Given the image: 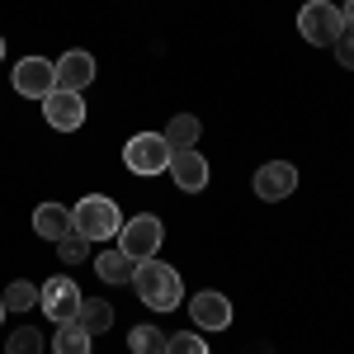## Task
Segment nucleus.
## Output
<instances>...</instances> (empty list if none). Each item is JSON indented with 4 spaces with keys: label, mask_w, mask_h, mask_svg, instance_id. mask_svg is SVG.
<instances>
[{
    "label": "nucleus",
    "mask_w": 354,
    "mask_h": 354,
    "mask_svg": "<svg viewBox=\"0 0 354 354\" xmlns=\"http://www.w3.org/2000/svg\"><path fill=\"white\" fill-rule=\"evenodd\" d=\"M0 302H5V312H28V307H38V283L15 279V283L0 293Z\"/></svg>",
    "instance_id": "obj_18"
},
{
    "label": "nucleus",
    "mask_w": 354,
    "mask_h": 354,
    "mask_svg": "<svg viewBox=\"0 0 354 354\" xmlns=\"http://www.w3.org/2000/svg\"><path fill=\"white\" fill-rule=\"evenodd\" d=\"M133 288L151 312H175L185 302V283H180V274L170 270L165 260H142L133 274Z\"/></svg>",
    "instance_id": "obj_1"
},
{
    "label": "nucleus",
    "mask_w": 354,
    "mask_h": 354,
    "mask_svg": "<svg viewBox=\"0 0 354 354\" xmlns=\"http://www.w3.org/2000/svg\"><path fill=\"white\" fill-rule=\"evenodd\" d=\"M198 133H203V123L194 118V113H175L170 123H165V142H170V151H194V142H198Z\"/></svg>",
    "instance_id": "obj_15"
},
{
    "label": "nucleus",
    "mask_w": 354,
    "mask_h": 354,
    "mask_svg": "<svg viewBox=\"0 0 354 354\" xmlns=\"http://www.w3.org/2000/svg\"><path fill=\"white\" fill-rule=\"evenodd\" d=\"M33 232H38L43 241H62L66 232H76V227H71V208H66V203H38V208H33Z\"/></svg>",
    "instance_id": "obj_13"
},
{
    "label": "nucleus",
    "mask_w": 354,
    "mask_h": 354,
    "mask_svg": "<svg viewBox=\"0 0 354 354\" xmlns=\"http://www.w3.org/2000/svg\"><path fill=\"white\" fill-rule=\"evenodd\" d=\"M57 66V90H76L81 95L85 85L95 81V57L85 53V48H71V53L62 57V62H53Z\"/></svg>",
    "instance_id": "obj_12"
},
{
    "label": "nucleus",
    "mask_w": 354,
    "mask_h": 354,
    "mask_svg": "<svg viewBox=\"0 0 354 354\" xmlns=\"http://www.w3.org/2000/svg\"><path fill=\"white\" fill-rule=\"evenodd\" d=\"M170 180L185 194L208 189V161H203V151H198V147H194V151H175V156H170Z\"/></svg>",
    "instance_id": "obj_11"
},
{
    "label": "nucleus",
    "mask_w": 354,
    "mask_h": 354,
    "mask_svg": "<svg viewBox=\"0 0 354 354\" xmlns=\"http://www.w3.org/2000/svg\"><path fill=\"white\" fill-rule=\"evenodd\" d=\"M298 33L312 43V48H335V38L345 33L340 24V10L330 5V0H307L298 15Z\"/></svg>",
    "instance_id": "obj_6"
},
{
    "label": "nucleus",
    "mask_w": 354,
    "mask_h": 354,
    "mask_svg": "<svg viewBox=\"0 0 354 354\" xmlns=\"http://www.w3.org/2000/svg\"><path fill=\"white\" fill-rule=\"evenodd\" d=\"M0 322H5V302H0Z\"/></svg>",
    "instance_id": "obj_26"
},
{
    "label": "nucleus",
    "mask_w": 354,
    "mask_h": 354,
    "mask_svg": "<svg viewBox=\"0 0 354 354\" xmlns=\"http://www.w3.org/2000/svg\"><path fill=\"white\" fill-rule=\"evenodd\" d=\"M57 260H62V265H81V260H90V241H85L81 232H66V236L57 241Z\"/></svg>",
    "instance_id": "obj_20"
},
{
    "label": "nucleus",
    "mask_w": 354,
    "mask_h": 354,
    "mask_svg": "<svg viewBox=\"0 0 354 354\" xmlns=\"http://www.w3.org/2000/svg\"><path fill=\"white\" fill-rule=\"evenodd\" d=\"M15 90L24 95V100H48L57 90V66L48 62V57H24L19 66H15Z\"/></svg>",
    "instance_id": "obj_7"
},
{
    "label": "nucleus",
    "mask_w": 354,
    "mask_h": 354,
    "mask_svg": "<svg viewBox=\"0 0 354 354\" xmlns=\"http://www.w3.org/2000/svg\"><path fill=\"white\" fill-rule=\"evenodd\" d=\"M76 326H85L90 335H100V330L113 326V307L104 298H85L81 302V317H76Z\"/></svg>",
    "instance_id": "obj_16"
},
{
    "label": "nucleus",
    "mask_w": 354,
    "mask_h": 354,
    "mask_svg": "<svg viewBox=\"0 0 354 354\" xmlns=\"http://www.w3.org/2000/svg\"><path fill=\"white\" fill-rule=\"evenodd\" d=\"M170 142H165L161 133H137V137H128L123 142V165L133 170V175H161V170H170Z\"/></svg>",
    "instance_id": "obj_4"
},
{
    "label": "nucleus",
    "mask_w": 354,
    "mask_h": 354,
    "mask_svg": "<svg viewBox=\"0 0 354 354\" xmlns=\"http://www.w3.org/2000/svg\"><path fill=\"white\" fill-rule=\"evenodd\" d=\"M165 330H156V326H133L128 330V350L133 354H165Z\"/></svg>",
    "instance_id": "obj_19"
},
{
    "label": "nucleus",
    "mask_w": 354,
    "mask_h": 354,
    "mask_svg": "<svg viewBox=\"0 0 354 354\" xmlns=\"http://www.w3.org/2000/svg\"><path fill=\"white\" fill-rule=\"evenodd\" d=\"M95 274H100L109 288H118V283H133L137 260H133V255H123V250H104V255H95Z\"/></svg>",
    "instance_id": "obj_14"
},
{
    "label": "nucleus",
    "mask_w": 354,
    "mask_h": 354,
    "mask_svg": "<svg viewBox=\"0 0 354 354\" xmlns=\"http://www.w3.org/2000/svg\"><path fill=\"white\" fill-rule=\"evenodd\" d=\"M293 189H298V170L288 161H265L255 170V194H260L265 203H279V198H288Z\"/></svg>",
    "instance_id": "obj_10"
},
{
    "label": "nucleus",
    "mask_w": 354,
    "mask_h": 354,
    "mask_svg": "<svg viewBox=\"0 0 354 354\" xmlns=\"http://www.w3.org/2000/svg\"><path fill=\"white\" fill-rule=\"evenodd\" d=\"M302 5H307V0H302Z\"/></svg>",
    "instance_id": "obj_27"
},
{
    "label": "nucleus",
    "mask_w": 354,
    "mask_h": 354,
    "mask_svg": "<svg viewBox=\"0 0 354 354\" xmlns=\"http://www.w3.org/2000/svg\"><path fill=\"white\" fill-rule=\"evenodd\" d=\"M340 24H345V33H354V0L340 5Z\"/></svg>",
    "instance_id": "obj_24"
},
{
    "label": "nucleus",
    "mask_w": 354,
    "mask_h": 354,
    "mask_svg": "<svg viewBox=\"0 0 354 354\" xmlns=\"http://www.w3.org/2000/svg\"><path fill=\"white\" fill-rule=\"evenodd\" d=\"M189 322L198 330H227L232 326V302H227V293H218V288L194 293L189 298Z\"/></svg>",
    "instance_id": "obj_8"
},
{
    "label": "nucleus",
    "mask_w": 354,
    "mask_h": 354,
    "mask_svg": "<svg viewBox=\"0 0 354 354\" xmlns=\"http://www.w3.org/2000/svg\"><path fill=\"white\" fill-rule=\"evenodd\" d=\"M165 354H208V340L198 330H180V335L165 340Z\"/></svg>",
    "instance_id": "obj_22"
},
{
    "label": "nucleus",
    "mask_w": 354,
    "mask_h": 354,
    "mask_svg": "<svg viewBox=\"0 0 354 354\" xmlns=\"http://www.w3.org/2000/svg\"><path fill=\"white\" fill-rule=\"evenodd\" d=\"M0 62H5V38H0Z\"/></svg>",
    "instance_id": "obj_25"
},
{
    "label": "nucleus",
    "mask_w": 354,
    "mask_h": 354,
    "mask_svg": "<svg viewBox=\"0 0 354 354\" xmlns=\"http://www.w3.org/2000/svg\"><path fill=\"white\" fill-rule=\"evenodd\" d=\"M90 340H95V335H90L85 326H76V322H71V326H62V330H57L53 354H90Z\"/></svg>",
    "instance_id": "obj_17"
},
{
    "label": "nucleus",
    "mask_w": 354,
    "mask_h": 354,
    "mask_svg": "<svg viewBox=\"0 0 354 354\" xmlns=\"http://www.w3.org/2000/svg\"><path fill=\"white\" fill-rule=\"evenodd\" d=\"M5 354H43V335H38L33 326L10 330V340H5Z\"/></svg>",
    "instance_id": "obj_21"
},
{
    "label": "nucleus",
    "mask_w": 354,
    "mask_h": 354,
    "mask_svg": "<svg viewBox=\"0 0 354 354\" xmlns=\"http://www.w3.org/2000/svg\"><path fill=\"white\" fill-rule=\"evenodd\" d=\"M43 118H48V128H57V133H76L85 123V100L76 90H53L43 100Z\"/></svg>",
    "instance_id": "obj_9"
},
{
    "label": "nucleus",
    "mask_w": 354,
    "mask_h": 354,
    "mask_svg": "<svg viewBox=\"0 0 354 354\" xmlns=\"http://www.w3.org/2000/svg\"><path fill=\"white\" fill-rule=\"evenodd\" d=\"M71 227L81 232L85 241H113L123 232V213L109 194H85L81 203L71 208Z\"/></svg>",
    "instance_id": "obj_2"
},
{
    "label": "nucleus",
    "mask_w": 354,
    "mask_h": 354,
    "mask_svg": "<svg viewBox=\"0 0 354 354\" xmlns=\"http://www.w3.org/2000/svg\"><path fill=\"white\" fill-rule=\"evenodd\" d=\"M81 288H76V279L71 274H57L48 279L43 288H38V307H43V317L53 322V326H71L76 317H81Z\"/></svg>",
    "instance_id": "obj_3"
},
{
    "label": "nucleus",
    "mask_w": 354,
    "mask_h": 354,
    "mask_svg": "<svg viewBox=\"0 0 354 354\" xmlns=\"http://www.w3.org/2000/svg\"><path fill=\"white\" fill-rule=\"evenodd\" d=\"M335 62H340L345 71H354V33H340V38H335Z\"/></svg>",
    "instance_id": "obj_23"
},
{
    "label": "nucleus",
    "mask_w": 354,
    "mask_h": 354,
    "mask_svg": "<svg viewBox=\"0 0 354 354\" xmlns=\"http://www.w3.org/2000/svg\"><path fill=\"white\" fill-rule=\"evenodd\" d=\"M161 241H165V227H161L156 213L128 218V222H123V232H118V250H123V255H133L137 265H142V260H156Z\"/></svg>",
    "instance_id": "obj_5"
}]
</instances>
